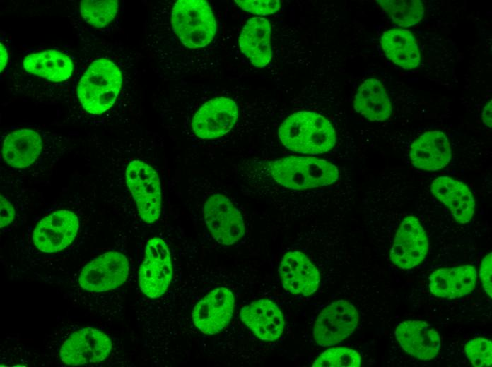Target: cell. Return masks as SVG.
I'll return each instance as SVG.
<instances>
[{"instance_id": "29", "label": "cell", "mask_w": 492, "mask_h": 367, "mask_svg": "<svg viewBox=\"0 0 492 367\" xmlns=\"http://www.w3.org/2000/svg\"><path fill=\"white\" fill-rule=\"evenodd\" d=\"M465 354L475 367H488L492 364V342L484 337H474L464 345Z\"/></svg>"}, {"instance_id": "12", "label": "cell", "mask_w": 492, "mask_h": 367, "mask_svg": "<svg viewBox=\"0 0 492 367\" xmlns=\"http://www.w3.org/2000/svg\"><path fill=\"white\" fill-rule=\"evenodd\" d=\"M428 251V236L420 221L412 215L406 217L401 222L391 246V262L401 269H411L423 261Z\"/></svg>"}, {"instance_id": "11", "label": "cell", "mask_w": 492, "mask_h": 367, "mask_svg": "<svg viewBox=\"0 0 492 367\" xmlns=\"http://www.w3.org/2000/svg\"><path fill=\"white\" fill-rule=\"evenodd\" d=\"M110 339L93 327H83L71 333L59 350L61 360L66 365L80 366L105 360L112 351Z\"/></svg>"}, {"instance_id": "7", "label": "cell", "mask_w": 492, "mask_h": 367, "mask_svg": "<svg viewBox=\"0 0 492 367\" xmlns=\"http://www.w3.org/2000/svg\"><path fill=\"white\" fill-rule=\"evenodd\" d=\"M172 276L170 250L159 237L150 239L145 247V258L139 272V284L142 293L151 299L165 294Z\"/></svg>"}, {"instance_id": "25", "label": "cell", "mask_w": 492, "mask_h": 367, "mask_svg": "<svg viewBox=\"0 0 492 367\" xmlns=\"http://www.w3.org/2000/svg\"><path fill=\"white\" fill-rule=\"evenodd\" d=\"M387 59L404 69L417 68L421 62L418 46L408 30L393 28L382 33L380 40Z\"/></svg>"}, {"instance_id": "19", "label": "cell", "mask_w": 492, "mask_h": 367, "mask_svg": "<svg viewBox=\"0 0 492 367\" xmlns=\"http://www.w3.org/2000/svg\"><path fill=\"white\" fill-rule=\"evenodd\" d=\"M452 150L447 136L440 131H428L419 136L411 144L409 157L417 169L435 172L450 162Z\"/></svg>"}, {"instance_id": "26", "label": "cell", "mask_w": 492, "mask_h": 367, "mask_svg": "<svg viewBox=\"0 0 492 367\" xmlns=\"http://www.w3.org/2000/svg\"><path fill=\"white\" fill-rule=\"evenodd\" d=\"M118 8L117 0H84L78 3L77 12L86 25L95 31H101L112 23Z\"/></svg>"}, {"instance_id": "3", "label": "cell", "mask_w": 492, "mask_h": 367, "mask_svg": "<svg viewBox=\"0 0 492 367\" xmlns=\"http://www.w3.org/2000/svg\"><path fill=\"white\" fill-rule=\"evenodd\" d=\"M279 138L288 150L305 155H319L334 148L335 130L322 115L301 111L288 116L279 128Z\"/></svg>"}, {"instance_id": "23", "label": "cell", "mask_w": 492, "mask_h": 367, "mask_svg": "<svg viewBox=\"0 0 492 367\" xmlns=\"http://www.w3.org/2000/svg\"><path fill=\"white\" fill-rule=\"evenodd\" d=\"M270 39L271 27L268 20L253 17L242 29L238 39L239 47L254 66L264 68L272 58Z\"/></svg>"}, {"instance_id": "5", "label": "cell", "mask_w": 492, "mask_h": 367, "mask_svg": "<svg viewBox=\"0 0 492 367\" xmlns=\"http://www.w3.org/2000/svg\"><path fill=\"white\" fill-rule=\"evenodd\" d=\"M171 25L181 43L189 49L205 47L216 33V21L204 0H178L171 13Z\"/></svg>"}, {"instance_id": "2", "label": "cell", "mask_w": 492, "mask_h": 367, "mask_svg": "<svg viewBox=\"0 0 492 367\" xmlns=\"http://www.w3.org/2000/svg\"><path fill=\"white\" fill-rule=\"evenodd\" d=\"M76 62L70 54L56 49L28 54L16 65V83L33 93L69 94ZM24 88L22 89L24 90Z\"/></svg>"}, {"instance_id": "20", "label": "cell", "mask_w": 492, "mask_h": 367, "mask_svg": "<svg viewBox=\"0 0 492 367\" xmlns=\"http://www.w3.org/2000/svg\"><path fill=\"white\" fill-rule=\"evenodd\" d=\"M44 141L40 133L31 128H18L4 137L1 157L9 166L23 169L31 166L41 155Z\"/></svg>"}, {"instance_id": "21", "label": "cell", "mask_w": 492, "mask_h": 367, "mask_svg": "<svg viewBox=\"0 0 492 367\" xmlns=\"http://www.w3.org/2000/svg\"><path fill=\"white\" fill-rule=\"evenodd\" d=\"M476 284V269L472 265L439 268L428 277L430 292L445 299L467 296L475 289Z\"/></svg>"}, {"instance_id": "33", "label": "cell", "mask_w": 492, "mask_h": 367, "mask_svg": "<svg viewBox=\"0 0 492 367\" xmlns=\"http://www.w3.org/2000/svg\"><path fill=\"white\" fill-rule=\"evenodd\" d=\"M492 102L490 100L484 107L482 114H481V118L484 124L491 128V124H492V109H491V104Z\"/></svg>"}, {"instance_id": "13", "label": "cell", "mask_w": 492, "mask_h": 367, "mask_svg": "<svg viewBox=\"0 0 492 367\" xmlns=\"http://www.w3.org/2000/svg\"><path fill=\"white\" fill-rule=\"evenodd\" d=\"M78 229L76 215L69 210H58L38 222L33 232V242L41 252L57 253L73 243Z\"/></svg>"}, {"instance_id": "18", "label": "cell", "mask_w": 492, "mask_h": 367, "mask_svg": "<svg viewBox=\"0 0 492 367\" xmlns=\"http://www.w3.org/2000/svg\"><path fill=\"white\" fill-rule=\"evenodd\" d=\"M240 317L255 336L263 341L276 340L284 330L282 312L269 299H259L245 306L240 311Z\"/></svg>"}, {"instance_id": "16", "label": "cell", "mask_w": 492, "mask_h": 367, "mask_svg": "<svg viewBox=\"0 0 492 367\" xmlns=\"http://www.w3.org/2000/svg\"><path fill=\"white\" fill-rule=\"evenodd\" d=\"M284 289L295 295L308 296L318 289L320 272L306 255L298 251L286 253L279 267Z\"/></svg>"}, {"instance_id": "31", "label": "cell", "mask_w": 492, "mask_h": 367, "mask_svg": "<svg viewBox=\"0 0 492 367\" xmlns=\"http://www.w3.org/2000/svg\"><path fill=\"white\" fill-rule=\"evenodd\" d=\"M479 279L485 292L492 296V257L491 253L482 260L479 269Z\"/></svg>"}, {"instance_id": "22", "label": "cell", "mask_w": 492, "mask_h": 367, "mask_svg": "<svg viewBox=\"0 0 492 367\" xmlns=\"http://www.w3.org/2000/svg\"><path fill=\"white\" fill-rule=\"evenodd\" d=\"M433 195L450 209L459 224L469 222L475 212V200L469 187L450 176H440L430 185Z\"/></svg>"}, {"instance_id": "17", "label": "cell", "mask_w": 492, "mask_h": 367, "mask_svg": "<svg viewBox=\"0 0 492 367\" xmlns=\"http://www.w3.org/2000/svg\"><path fill=\"white\" fill-rule=\"evenodd\" d=\"M394 335L402 349L418 359H433L440 351V337L426 321L404 320L397 326Z\"/></svg>"}, {"instance_id": "6", "label": "cell", "mask_w": 492, "mask_h": 367, "mask_svg": "<svg viewBox=\"0 0 492 367\" xmlns=\"http://www.w3.org/2000/svg\"><path fill=\"white\" fill-rule=\"evenodd\" d=\"M125 180L141 219L148 224L157 221L160 215L162 194L156 170L142 160H133L126 168Z\"/></svg>"}, {"instance_id": "9", "label": "cell", "mask_w": 492, "mask_h": 367, "mask_svg": "<svg viewBox=\"0 0 492 367\" xmlns=\"http://www.w3.org/2000/svg\"><path fill=\"white\" fill-rule=\"evenodd\" d=\"M358 322L356 307L346 300H337L318 315L313 327L314 339L321 347L335 345L349 337Z\"/></svg>"}, {"instance_id": "27", "label": "cell", "mask_w": 492, "mask_h": 367, "mask_svg": "<svg viewBox=\"0 0 492 367\" xmlns=\"http://www.w3.org/2000/svg\"><path fill=\"white\" fill-rule=\"evenodd\" d=\"M377 2L399 26H413L421 20L424 14V6L420 0H377Z\"/></svg>"}, {"instance_id": "32", "label": "cell", "mask_w": 492, "mask_h": 367, "mask_svg": "<svg viewBox=\"0 0 492 367\" xmlns=\"http://www.w3.org/2000/svg\"><path fill=\"white\" fill-rule=\"evenodd\" d=\"M0 225L4 228L12 223L15 217V210L11 203L2 195L0 201Z\"/></svg>"}, {"instance_id": "1", "label": "cell", "mask_w": 492, "mask_h": 367, "mask_svg": "<svg viewBox=\"0 0 492 367\" xmlns=\"http://www.w3.org/2000/svg\"><path fill=\"white\" fill-rule=\"evenodd\" d=\"M76 62L69 95L90 116H101L116 104L124 85L122 71L100 42H88Z\"/></svg>"}, {"instance_id": "30", "label": "cell", "mask_w": 492, "mask_h": 367, "mask_svg": "<svg viewBox=\"0 0 492 367\" xmlns=\"http://www.w3.org/2000/svg\"><path fill=\"white\" fill-rule=\"evenodd\" d=\"M235 2L242 10L256 15H270L277 12L281 6L279 0H236Z\"/></svg>"}, {"instance_id": "34", "label": "cell", "mask_w": 492, "mask_h": 367, "mask_svg": "<svg viewBox=\"0 0 492 367\" xmlns=\"http://www.w3.org/2000/svg\"><path fill=\"white\" fill-rule=\"evenodd\" d=\"M8 62V51L6 44L1 42V72L6 68Z\"/></svg>"}, {"instance_id": "8", "label": "cell", "mask_w": 492, "mask_h": 367, "mask_svg": "<svg viewBox=\"0 0 492 367\" xmlns=\"http://www.w3.org/2000/svg\"><path fill=\"white\" fill-rule=\"evenodd\" d=\"M204 215L206 227L218 243L230 246L245 235L242 216L226 195L214 193L208 197L204 206Z\"/></svg>"}, {"instance_id": "28", "label": "cell", "mask_w": 492, "mask_h": 367, "mask_svg": "<svg viewBox=\"0 0 492 367\" xmlns=\"http://www.w3.org/2000/svg\"><path fill=\"white\" fill-rule=\"evenodd\" d=\"M361 365L360 354L350 348L337 347L329 348L314 361V367H358Z\"/></svg>"}, {"instance_id": "10", "label": "cell", "mask_w": 492, "mask_h": 367, "mask_svg": "<svg viewBox=\"0 0 492 367\" xmlns=\"http://www.w3.org/2000/svg\"><path fill=\"white\" fill-rule=\"evenodd\" d=\"M129 265L124 255L108 251L94 258L81 270L78 284L86 291L100 292L116 289L127 280Z\"/></svg>"}, {"instance_id": "24", "label": "cell", "mask_w": 492, "mask_h": 367, "mask_svg": "<svg viewBox=\"0 0 492 367\" xmlns=\"http://www.w3.org/2000/svg\"><path fill=\"white\" fill-rule=\"evenodd\" d=\"M356 112L370 121H384L392 113V106L382 82L375 78L365 80L354 97Z\"/></svg>"}, {"instance_id": "4", "label": "cell", "mask_w": 492, "mask_h": 367, "mask_svg": "<svg viewBox=\"0 0 492 367\" xmlns=\"http://www.w3.org/2000/svg\"><path fill=\"white\" fill-rule=\"evenodd\" d=\"M266 169L276 184L296 191L330 186L339 179L336 165L315 157H281L268 162Z\"/></svg>"}, {"instance_id": "15", "label": "cell", "mask_w": 492, "mask_h": 367, "mask_svg": "<svg viewBox=\"0 0 492 367\" xmlns=\"http://www.w3.org/2000/svg\"><path fill=\"white\" fill-rule=\"evenodd\" d=\"M235 298L226 287H217L205 295L194 306L192 320L194 326L205 335H215L223 330L233 316Z\"/></svg>"}, {"instance_id": "14", "label": "cell", "mask_w": 492, "mask_h": 367, "mask_svg": "<svg viewBox=\"0 0 492 367\" xmlns=\"http://www.w3.org/2000/svg\"><path fill=\"white\" fill-rule=\"evenodd\" d=\"M238 116V107L233 100L218 97L206 102L197 111L192 120V128L201 139H215L228 133Z\"/></svg>"}]
</instances>
